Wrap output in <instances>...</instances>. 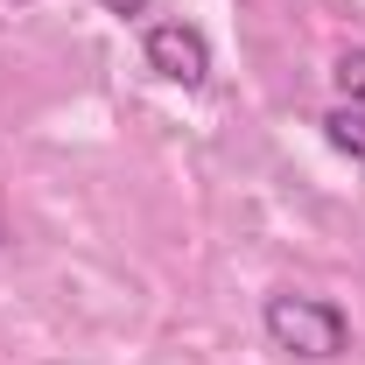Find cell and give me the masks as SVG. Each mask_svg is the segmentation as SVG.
Segmentation results:
<instances>
[{"label": "cell", "instance_id": "cell-3", "mask_svg": "<svg viewBox=\"0 0 365 365\" xmlns=\"http://www.w3.org/2000/svg\"><path fill=\"white\" fill-rule=\"evenodd\" d=\"M317 127H323V140H330L344 162H359V169H365V106H330Z\"/></svg>", "mask_w": 365, "mask_h": 365}, {"label": "cell", "instance_id": "cell-6", "mask_svg": "<svg viewBox=\"0 0 365 365\" xmlns=\"http://www.w3.org/2000/svg\"><path fill=\"white\" fill-rule=\"evenodd\" d=\"M14 7H29V0H14Z\"/></svg>", "mask_w": 365, "mask_h": 365}, {"label": "cell", "instance_id": "cell-2", "mask_svg": "<svg viewBox=\"0 0 365 365\" xmlns=\"http://www.w3.org/2000/svg\"><path fill=\"white\" fill-rule=\"evenodd\" d=\"M140 56H148V71H155L162 85H182V91H197L211 78V43H204V29H190V21H155V29L140 36Z\"/></svg>", "mask_w": 365, "mask_h": 365}, {"label": "cell", "instance_id": "cell-5", "mask_svg": "<svg viewBox=\"0 0 365 365\" xmlns=\"http://www.w3.org/2000/svg\"><path fill=\"white\" fill-rule=\"evenodd\" d=\"M106 14H120V21H134V14H148V0H98Z\"/></svg>", "mask_w": 365, "mask_h": 365}, {"label": "cell", "instance_id": "cell-4", "mask_svg": "<svg viewBox=\"0 0 365 365\" xmlns=\"http://www.w3.org/2000/svg\"><path fill=\"white\" fill-rule=\"evenodd\" d=\"M330 78H337V91H344V106H365V49H344Z\"/></svg>", "mask_w": 365, "mask_h": 365}, {"label": "cell", "instance_id": "cell-1", "mask_svg": "<svg viewBox=\"0 0 365 365\" xmlns=\"http://www.w3.org/2000/svg\"><path fill=\"white\" fill-rule=\"evenodd\" d=\"M260 330H267L274 351L309 359V365L351 351V317H344L330 295H302V288H274L267 302H260Z\"/></svg>", "mask_w": 365, "mask_h": 365}]
</instances>
